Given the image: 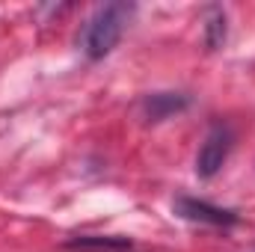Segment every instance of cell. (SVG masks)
Here are the masks:
<instances>
[{"instance_id":"3957f363","label":"cell","mask_w":255,"mask_h":252,"mask_svg":"<svg viewBox=\"0 0 255 252\" xmlns=\"http://www.w3.org/2000/svg\"><path fill=\"white\" fill-rule=\"evenodd\" d=\"M175 214L187 223H199V226H214V229H229L238 223L235 211H226L220 205H211L205 199H193V196H175L172 202Z\"/></svg>"},{"instance_id":"5b68a950","label":"cell","mask_w":255,"mask_h":252,"mask_svg":"<svg viewBox=\"0 0 255 252\" xmlns=\"http://www.w3.org/2000/svg\"><path fill=\"white\" fill-rule=\"evenodd\" d=\"M226 42V12L220 6H208L205 9V45L211 51L223 48Z\"/></svg>"},{"instance_id":"277c9868","label":"cell","mask_w":255,"mask_h":252,"mask_svg":"<svg viewBox=\"0 0 255 252\" xmlns=\"http://www.w3.org/2000/svg\"><path fill=\"white\" fill-rule=\"evenodd\" d=\"M187 107V98L184 95H175V92H154L142 101V110H145V119L148 122H163L169 116H175L178 110Z\"/></svg>"},{"instance_id":"7a4b0ae2","label":"cell","mask_w":255,"mask_h":252,"mask_svg":"<svg viewBox=\"0 0 255 252\" xmlns=\"http://www.w3.org/2000/svg\"><path fill=\"white\" fill-rule=\"evenodd\" d=\"M232 148H235V130H232V125L229 122H214L208 127L199 151H196V175L199 178H214L223 169V163L229 160Z\"/></svg>"},{"instance_id":"8992f818","label":"cell","mask_w":255,"mask_h":252,"mask_svg":"<svg viewBox=\"0 0 255 252\" xmlns=\"http://www.w3.org/2000/svg\"><path fill=\"white\" fill-rule=\"evenodd\" d=\"M71 250H125L130 247V241H101V238H80V241H71L68 244Z\"/></svg>"},{"instance_id":"6da1fadb","label":"cell","mask_w":255,"mask_h":252,"mask_svg":"<svg viewBox=\"0 0 255 252\" xmlns=\"http://www.w3.org/2000/svg\"><path fill=\"white\" fill-rule=\"evenodd\" d=\"M133 15V6L130 3H104L92 12V18L86 21L83 27V36H80V48L89 60H104L122 39L128 21Z\"/></svg>"}]
</instances>
